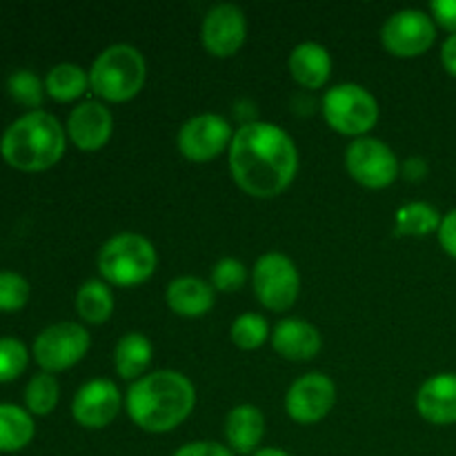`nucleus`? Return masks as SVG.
I'll return each mask as SVG.
<instances>
[{
  "mask_svg": "<svg viewBox=\"0 0 456 456\" xmlns=\"http://www.w3.org/2000/svg\"><path fill=\"white\" fill-rule=\"evenodd\" d=\"M172 456H236L227 445L216 441H191L181 445Z\"/></svg>",
  "mask_w": 456,
  "mask_h": 456,
  "instance_id": "2f4dec72",
  "label": "nucleus"
},
{
  "mask_svg": "<svg viewBox=\"0 0 456 456\" xmlns=\"http://www.w3.org/2000/svg\"><path fill=\"white\" fill-rule=\"evenodd\" d=\"M151 356H154V347H151V341L145 334H125L116 343L114 350L116 374L120 379H125V381H138L141 377H145L147 368L151 363Z\"/></svg>",
  "mask_w": 456,
  "mask_h": 456,
  "instance_id": "412c9836",
  "label": "nucleus"
},
{
  "mask_svg": "<svg viewBox=\"0 0 456 456\" xmlns=\"http://www.w3.org/2000/svg\"><path fill=\"white\" fill-rule=\"evenodd\" d=\"M159 267V254L150 239L136 232H120L105 240L98 252L102 281L118 288H136L151 279Z\"/></svg>",
  "mask_w": 456,
  "mask_h": 456,
  "instance_id": "39448f33",
  "label": "nucleus"
},
{
  "mask_svg": "<svg viewBox=\"0 0 456 456\" xmlns=\"http://www.w3.org/2000/svg\"><path fill=\"white\" fill-rule=\"evenodd\" d=\"M67 132L49 111H27L4 129L0 156L20 172H45L62 159Z\"/></svg>",
  "mask_w": 456,
  "mask_h": 456,
  "instance_id": "7ed1b4c3",
  "label": "nucleus"
},
{
  "mask_svg": "<svg viewBox=\"0 0 456 456\" xmlns=\"http://www.w3.org/2000/svg\"><path fill=\"white\" fill-rule=\"evenodd\" d=\"M123 408V395L110 379H92L83 383L71 401V414L78 426L87 430L107 428Z\"/></svg>",
  "mask_w": 456,
  "mask_h": 456,
  "instance_id": "4468645a",
  "label": "nucleus"
},
{
  "mask_svg": "<svg viewBox=\"0 0 456 456\" xmlns=\"http://www.w3.org/2000/svg\"><path fill=\"white\" fill-rule=\"evenodd\" d=\"M36 435L34 417L25 408L0 403V452H20Z\"/></svg>",
  "mask_w": 456,
  "mask_h": 456,
  "instance_id": "4be33fe9",
  "label": "nucleus"
},
{
  "mask_svg": "<svg viewBox=\"0 0 456 456\" xmlns=\"http://www.w3.org/2000/svg\"><path fill=\"white\" fill-rule=\"evenodd\" d=\"M337 403V386L328 374L310 372L289 386L285 395V412L301 426L319 423L332 412Z\"/></svg>",
  "mask_w": 456,
  "mask_h": 456,
  "instance_id": "f8f14e48",
  "label": "nucleus"
},
{
  "mask_svg": "<svg viewBox=\"0 0 456 456\" xmlns=\"http://www.w3.org/2000/svg\"><path fill=\"white\" fill-rule=\"evenodd\" d=\"M403 174H405V178H408V181H412V183L423 181V178L428 176L426 159H421V156H412V159L405 160Z\"/></svg>",
  "mask_w": 456,
  "mask_h": 456,
  "instance_id": "f704fd0d",
  "label": "nucleus"
},
{
  "mask_svg": "<svg viewBox=\"0 0 456 456\" xmlns=\"http://www.w3.org/2000/svg\"><path fill=\"white\" fill-rule=\"evenodd\" d=\"M67 138L83 151H98L110 142L114 116L101 101H83L67 116Z\"/></svg>",
  "mask_w": 456,
  "mask_h": 456,
  "instance_id": "2eb2a0df",
  "label": "nucleus"
},
{
  "mask_svg": "<svg viewBox=\"0 0 456 456\" xmlns=\"http://www.w3.org/2000/svg\"><path fill=\"white\" fill-rule=\"evenodd\" d=\"M248 281V267L234 256H225L212 267V288L218 292H239Z\"/></svg>",
  "mask_w": 456,
  "mask_h": 456,
  "instance_id": "7c9ffc66",
  "label": "nucleus"
},
{
  "mask_svg": "<svg viewBox=\"0 0 456 456\" xmlns=\"http://www.w3.org/2000/svg\"><path fill=\"white\" fill-rule=\"evenodd\" d=\"M29 281L16 272H0V312H18L29 301Z\"/></svg>",
  "mask_w": 456,
  "mask_h": 456,
  "instance_id": "c756f323",
  "label": "nucleus"
},
{
  "mask_svg": "<svg viewBox=\"0 0 456 456\" xmlns=\"http://www.w3.org/2000/svg\"><path fill=\"white\" fill-rule=\"evenodd\" d=\"M200 38L203 47L216 58H230L239 53L248 38V18L243 9L232 3L214 4L203 18Z\"/></svg>",
  "mask_w": 456,
  "mask_h": 456,
  "instance_id": "ddd939ff",
  "label": "nucleus"
},
{
  "mask_svg": "<svg viewBox=\"0 0 456 456\" xmlns=\"http://www.w3.org/2000/svg\"><path fill=\"white\" fill-rule=\"evenodd\" d=\"M165 301L174 314L196 319L214 307V288L199 276H178L167 285Z\"/></svg>",
  "mask_w": 456,
  "mask_h": 456,
  "instance_id": "aec40b11",
  "label": "nucleus"
},
{
  "mask_svg": "<svg viewBox=\"0 0 456 456\" xmlns=\"http://www.w3.org/2000/svg\"><path fill=\"white\" fill-rule=\"evenodd\" d=\"M230 172L245 194L254 199H274L297 178V142L274 123H243L232 138Z\"/></svg>",
  "mask_w": 456,
  "mask_h": 456,
  "instance_id": "f257e3e1",
  "label": "nucleus"
},
{
  "mask_svg": "<svg viewBox=\"0 0 456 456\" xmlns=\"http://www.w3.org/2000/svg\"><path fill=\"white\" fill-rule=\"evenodd\" d=\"M265 436V417L252 403L236 405L225 419L227 448L234 454H254L261 450V441Z\"/></svg>",
  "mask_w": 456,
  "mask_h": 456,
  "instance_id": "a211bd4d",
  "label": "nucleus"
},
{
  "mask_svg": "<svg viewBox=\"0 0 456 456\" xmlns=\"http://www.w3.org/2000/svg\"><path fill=\"white\" fill-rule=\"evenodd\" d=\"M89 346H92V338H89L85 325L62 321V323L45 328L36 337L31 352H34V361L43 368V372L53 374L74 368L87 354Z\"/></svg>",
  "mask_w": 456,
  "mask_h": 456,
  "instance_id": "6e6552de",
  "label": "nucleus"
},
{
  "mask_svg": "<svg viewBox=\"0 0 456 456\" xmlns=\"http://www.w3.org/2000/svg\"><path fill=\"white\" fill-rule=\"evenodd\" d=\"M232 125L221 114H196L178 129V150L191 163H208L232 145Z\"/></svg>",
  "mask_w": 456,
  "mask_h": 456,
  "instance_id": "9b49d317",
  "label": "nucleus"
},
{
  "mask_svg": "<svg viewBox=\"0 0 456 456\" xmlns=\"http://www.w3.org/2000/svg\"><path fill=\"white\" fill-rule=\"evenodd\" d=\"M441 62H444L445 71L456 78V34L445 38L444 47H441Z\"/></svg>",
  "mask_w": 456,
  "mask_h": 456,
  "instance_id": "c9c22d12",
  "label": "nucleus"
},
{
  "mask_svg": "<svg viewBox=\"0 0 456 456\" xmlns=\"http://www.w3.org/2000/svg\"><path fill=\"white\" fill-rule=\"evenodd\" d=\"M430 12L435 22H439L444 29L456 34V0H435L430 4Z\"/></svg>",
  "mask_w": 456,
  "mask_h": 456,
  "instance_id": "473e14b6",
  "label": "nucleus"
},
{
  "mask_svg": "<svg viewBox=\"0 0 456 456\" xmlns=\"http://www.w3.org/2000/svg\"><path fill=\"white\" fill-rule=\"evenodd\" d=\"M230 338L240 350H258L270 338V325L258 312H243L232 323Z\"/></svg>",
  "mask_w": 456,
  "mask_h": 456,
  "instance_id": "bb28decb",
  "label": "nucleus"
},
{
  "mask_svg": "<svg viewBox=\"0 0 456 456\" xmlns=\"http://www.w3.org/2000/svg\"><path fill=\"white\" fill-rule=\"evenodd\" d=\"M196 405V387L176 370H156L129 386L125 410L141 430L165 435L181 426Z\"/></svg>",
  "mask_w": 456,
  "mask_h": 456,
  "instance_id": "f03ea898",
  "label": "nucleus"
},
{
  "mask_svg": "<svg viewBox=\"0 0 456 456\" xmlns=\"http://www.w3.org/2000/svg\"><path fill=\"white\" fill-rule=\"evenodd\" d=\"M89 89V71L74 62H61L45 76V92L58 102H69Z\"/></svg>",
  "mask_w": 456,
  "mask_h": 456,
  "instance_id": "b1692460",
  "label": "nucleus"
},
{
  "mask_svg": "<svg viewBox=\"0 0 456 456\" xmlns=\"http://www.w3.org/2000/svg\"><path fill=\"white\" fill-rule=\"evenodd\" d=\"M252 285L263 307L272 312H285L297 303L301 294V274L289 256L281 252H267L254 263Z\"/></svg>",
  "mask_w": 456,
  "mask_h": 456,
  "instance_id": "0eeeda50",
  "label": "nucleus"
},
{
  "mask_svg": "<svg viewBox=\"0 0 456 456\" xmlns=\"http://www.w3.org/2000/svg\"><path fill=\"white\" fill-rule=\"evenodd\" d=\"M61 399V386L49 372H38L29 379L25 387V405L31 417H47L56 410Z\"/></svg>",
  "mask_w": 456,
  "mask_h": 456,
  "instance_id": "a878e982",
  "label": "nucleus"
},
{
  "mask_svg": "<svg viewBox=\"0 0 456 456\" xmlns=\"http://www.w3.org/2000/svg\"><path fill=\"white\" fill-rule=\"evenodd\" d=\"M76 312L89 325H102L114 314V294L102 279H89L76 292Z\"/></svg>",
  "mask_w": 456,
  "mask_h": 456,
  "instance_id": "5701e85b",
  "label": "nucleus"
},
{
  "mask_svg": "<svg viewBox=\"0 0 456 456\" xmlns=\"http://www.w3.org/2000/svg\"><path fill=\"white\" fill-rule=\"evenodd\" d=\"M441 221H444V216L435 205L417 200V203L403 205L396 212L395 232L405 236H428L432 232H439Z\"/></svg>",
  "mask_w": 456,
  "mask_h": 456,
  "instance_id": "393cba45",
  "label": "nucleus"
},
{
  "mask_svg": "<svg viewBox=\"0 0 456 456\" xmlns=\"http://www.w3.org/2000/svg\"><path fill=\"white\" fill-rule=\"evenodd\" d=\"M29 365V350L20 338H0V383L16 381Z\"/></svg>",
  "mask_w": 456,
  "mask_h": 456,
  "instance_id": "c85d7f7f",
  "label": "nucleus"
},
{
  "mask_svg": "<svg viewBox=\"0 0 456 456\" xmlns=\"http://www.w3.org/2000/svg\"><path fill=\"white\" fill-rule=\"evenodd\" d=\"M147 78V62L141 49L118 43L102 49L89 69V89L107 102H125L138 96Z\"/></svg>",
  "mask_w": 456,
  "mask_h": 456,
  "instance_id": "20e7f679",
  "label": "nucleus"
},
{
  "mask_svg": "<svg viewBox=\"0 0 456 456\" xmlns=\"http://www.w3.org/2000/svg\"><path fill=\"white\" fill-rule=\"evenodd\" d=\"M417 412L435 426L456 423V374L444 372L428 379L417 392Z\"/></svg>",
  "mask_w": 456,
  "mask_h": 456,
  "instance_id": "f3484780",
  "label": "nucleus"
},
{
  "mask_svg": "<svg viewBox=\"0 0 456 456\" xmlns=\"http://www.w3.org/2000/svg\"><path fill=\"white\" fill-rule=\"evenodd\" d=\"M435 40V18L421 9H401L383 22L381 43L392 56L417 58L426 53Z\"/></svg>",
  "mask_w": 456,
  "mask_h": 456,
  "instance_id": "9d476101",
  "label": "nucleus"
},
{
  "mask_svg": "<svg viewBox=\"0 0 456 456\" xmlns=\"http://www.w3.org/2000/svg\"><path fill=\"white\" fill-rule=\"evenodd\" d=\"M436 236H439V243L441 248L445 249V254H450V256L456 258V209L445 214Z\"/></svg>",
  "mask_w": 456,
  "mask_h": 456,
  "instance_id": "72a5a7b5",
  "label": "nucleus"
},
{
  "mask_svg": "<svg viewBox=\"0 0 456 456\" xmlns=\"http://www.w3.org/2000/svg\"><path fill=\"white\" fill-rule=\"evenodd\" d=\"M346 167L359 185L383 190L396 181L401 172L399 159L390 145L374 136H361L347 145Z\"/></svg>",
  "mask_w": 456,
  "mask_h": 456,
  "instance_id": "1a4fd4ad",
  "label": "nucleus"
},
{
  "mask_svg": "<svg viewBox=\"0 0 456 456\" xmlns=\"http://www.w3.org/2000/svg\"><path fill=\"white\" fill-rule=\"evenodd\" d=\"M252 456H292V454L285 452V450H279V448H261V450H256Z\"/></svg>",
  "mask_w": 456,
  "mask_h": 456,
  "instance_id": "e433bc0d",
  "label": "nucleus"
},
{
  "mask_svg": "<svg viewBox=\"0 0 456 456\" xmlns=\"http://www.w3.org/2000/svg\"><path fill=\"white\" fill-rule=\"evenodd\" d=\"M323 118L343 136H365L379 120V102L370 89L356 83L334 85L321 101Z\"/></svg>",
  "mask_w": 456,
  "mask_h": 456,
  "instance_id": "423d86ee",
  "label": "nucleus"
},
{
  "mask_svg": "<svg viewBox=\"0 0 456 456\" xmlns=\"http://www.w3.org/2000/svg\"><path fill=\"white\" fill-rule=\"evenodd\" d=\"M272 347L288 361H310L323 347L319 328L305 319H283L272 332Z\"/></svg>",
  "mask_w": 456,
  "mask_h": 456,
  "instance_id": "dca6fc26",
  "label": "nucleus"
},
{
  "mask_svg": "<svg viewBox=\"0 0 456 456\" xmlns=\"http://www.w3.org/2000/svg\"><path fill=\"white\" fill-rule=\"evenodd\" d=\"M289 74L301 87L321 89L332 76V56L323 45L305 40L289 53Z\"/></svg>",
  "mask_w": 456,
  "mask_h": 456,
  "instance_id": "6ab92c4d",
  "label": "nucleus"
},
{
  "mask_svg": "<svg viewBox=\"0 0 456 456\" xmlns=\"http://www.w3.org/2000/svg\"><path fill=\"white\" fill-rule=\"evenodd\" d=\"M7 92L18 105L29 107L31 111L38 110L43 105L45 98V83L29 69H18L13 71L12 76L7 78Z\"/></svg>",
  "mask_w": 456,
  "mask_h": 456,
  "instance_id": "cd10ccee",
  "label": "nucleus"
}]
</instances>
